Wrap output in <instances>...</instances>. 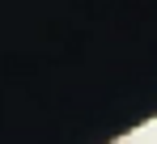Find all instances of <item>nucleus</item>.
<instances>
[{
    "instance_id": "1",
    "label": "nucleus",
    "mask_w": 157,
    "mask_h": 144,
    "mask_svg": "<svg viewBox=\"0 0 157 144\" xmlns=\"http://www.w3.org/2000/svg\"><path fill=\"white\" fill-rule=\"evenodd\" d=\"M119 144H128V140H119Z\"/></svg>"
}]
</instances>
